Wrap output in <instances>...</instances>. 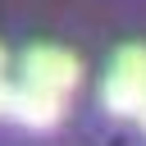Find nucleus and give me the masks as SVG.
I'll return each mask as SVG.
<instances>
[{
	"mask_svg": "<svg viewBox=\"0 0 146 146\" xmlns=\"http://www.w3.org/2000/svg\"><path fill=\"white\" fill-rule=\"evenodd\" d=\"M100 105L114 119H137L146 105V46H123L100 82Z\"/></svg>",
	"mask_w": 146,
	"mask_h": 146,
	"instance_id": "obj_1",
	"label": "nucleus"
},
{
	"mask_svg": "<svg viewBox=\"0 0 146 146\" xmlns=\"http://www.w3.org/2000/svg\"><path fill=\"white\" fill-rule=\"evenodd\" d=\"M18 82H32V87H41V91H55V96H73L78 91V82H82V64H78V55L73 50H64V46H32V50H23V59H18Z\"/></svg>",
	"mask_w": 146,
	"mask_h": 146,
	"instance_id": "obj_2",
	"label": "nucleus"
},
{
	"mask_svg": "<svg viewBox=\"0 0 146 146\" xmlns=\"http://www.w3.org/2000/svg\"><path fill=\"white\" fill-rule=\"evenodd\" d=\"M9 119H14L18 128L46 132V128H55V123L64 119V96L41 91V87H32V82H14V91H9Z\"/></svg>",
	"mask_w": 146,
	"mask_h": 146,
	"instance_id": "obj_3",
	"label": "nucleus"
},
{
	"mask_svg": "<svg viewBox=\"0 0 146 146\" xmlns=\"http://www.w3.org/2000/svg\"><path fill=\"white\" fill-rule=\"evenodd\" d=\"M9 91H14V87H9V82H5V78H0V119H5V114H9Z\"/></svg>",
	"mask_w": 146,
	"mask_h": 146,
	"instance_id": "obj_4",
	"label": "nucleus"
},
{
	"mask_svg": "<svg viewBox=\"0 0 146 146\" xmlns=\"http://www.w3.org/2000/svg\"><path fill=\"white\" fill-rule=\"evenodd\" d=\"M5 64H9V59H5V46H0V78H5Z\"/></svg>",
	"mask_w": 146,
	"mask_h": 146,
	"instance_id": "obj_5",
	"label": "nucleus"
},
{
	"mask_svg": "<svg viewBox=\"0 0 146 146\" xmlns=\"http://www.w3.org/2000/svg\"><path fill=\"white\" fill-rule=\"evenodd\" d=\"M137 123H141V132H146V105H141V114H137Z\"/></svg>",
	"mask_w": 146,
	"mask_h": 146,
	"instance_id": "obj_6",
	"label": "nucleus"
}]
</instances>
